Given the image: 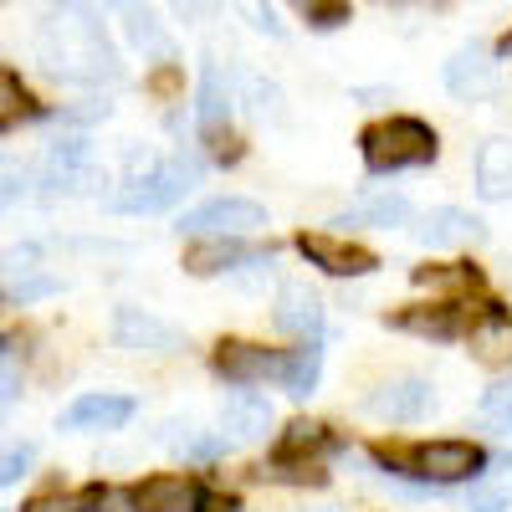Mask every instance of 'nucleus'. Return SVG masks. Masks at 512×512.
Masks as SVG:
<instances>
[{
    "mask_svg": "<svg viewBox=\"0 0 512 512\" xmlns=\"http://www.w3.org/2000/svg\"><path fill=\"white\" fill-rule=\"evenodd\" d=\"M364 410L374 420H390V425H415L436 410V384L420 379V374H400V379H384L364 395Z\"/></svg>",
    "mask_w": 512,
    "mask_h": 512,
    "instance_id": "423d86ee",
    "label": "nucleus"
},
{
    "mask_svg": "<svg viewBox=\"0 0 512 512\" xmlns=\"http://www.w3.org/2000/svg\"><path fill=\"white\" fill-rule=\"evenodd\" d=\"M297 251H303V262L328 272V277H369L379 267V256L344 241V236H328V231H303L297 236Z\"/></svg>",
    "mask_w": 512,
    "mask_h": 512,
    "instance_id": "0eeeda50",
    "label": "nucleus"
},
{
    "mask_svg": "<svg viewBox=\"0 0 512 512\" xmlns=\"http://www.w3.org/2000/svg\"><path fill=\"white\" fill-rule=\"evenodd\" d=\"M497 57H512V31H507V36L497 41Z\"/></svg>",
    "mask_w": 512,
    "mask_h": 512,
    "instance_id": "ea45409f",
    "label": "nucleus"
},
{
    "mask_svg": "<svg viewBox=\"0 0 512 512\" xmlns=\"http://www.w3.org/2000/svg\"><path fill=\"white\" fill-rule=\"evenodd\" d=\"M190 461H216L221 451H226V436H185V441H175Z\"/></svg>",
    "mask_w": 512,
    "mask_h": 512,
    "instance_id": "f704fd0d",
    "label": "nucleus"
},
{
    "mask_svg": "<svg viewBox=\"0 0 512 512\" xmlns=\"http://www.w3.org/2000/svg\"><path fill=\"white\" fill-rule=\"evenodd\" d=\"M303 512H338V507H303Z\"/></svg>",
    "mask_w": 512,
    "mask_h": 512,
    "instance_id": "a19ab883",
    "label": "nucleus"
},
{
    "mask_svg": "<svg viewBox=\"0 0 512 512\" xmlns=\"http://www.w3.org/2000/svg\"><path fill=\"white\" fill-rule=\"evenodd\" d=\"M512 507V492L502 487H472L466 492V512H507Z\"/></svg>",
    "mask_w": 512,
    "mask_h": 512,
    "instance_id": "72a5a7b5",
    "label": "nucleus"
},
{
    "mask_svg": "<svg viewBox=\"0 0 512 512\" xmlns=\"http://www.w3.org/2000/svg\"><path fill=\"white\" fill-rule=\"evenodd\" d=\"M379 466H395L400 477L431 482V487H456V482H477L487 472V451L477 441H425L410 456L379 451Z\"/></svg>",
    "mask_w": 512,
    "mask_h": 512,
    "instance_id": "7ed1b4c3",
    "label": "nucleus"
},
{
    "mask_svg": "<svg viewBox=\"0 0 512 512\" xmlns=\"http://www.w3.org/2000/svg\"><path fill=\"white\" fill-rule=\"evenodd\" d=\"M390 328H405V333H425V338H461L466 333V308L461 303H441V308H405L395 318H384Z\"/></svg>",
    "mask_w": 512,
    "mask_h": 512,
    "instance_id": "4be33fe9",
    "label": "nucleus"
},
{
    "mask_svg": "<svg viewBox=\"0 0 512 512\" xmlns=\"http://www.w3.org/2000/svg\"><path fill=\"white\" fill-rule=\"evenodd\" d=\"M277 364L282 354L262 349V344H246V338H221L216 354H210V369H216L226 384H262V379H277Z\"/></svg>",
    "mask_w": 512,
    "mask_h": 512,
    "instance_id": "1a4fd4ad",
    "label": "nucleus"
},
{
    "mask_svg": "<svg viewBox=\"0 0 512 512\" xmlns=\"http://www.w3.org/2000/svg\"><path fill=\"white\" fill-rule=\"evenodd\" d=\"M200 139H205V154L216 159V164H236V159L246 154V149H241V139L231 134V128H205Z\"/></svg>",
    "mask_w": 512,
    "mask_h": 512,
    "instance_id": "2f4dec72",
    "label": "nucleus"
},
{
    "mask_svg": "<svg viewBox=\"0 0 512 512\" xmlns=\"http://www.w3.org/2000/svg\"><path fill=\"white\" fill-rule=\"evenodd\" d=\"M328 446H333L328 425H318V420H292L287 431H282V441H277V466L303 461V456H318V451H328Z\"/></svg>",
    "mask_w": 512,
    "mask_h": 512,
    "instance_id": "b1692460",
    "label": "nucleus"
},
{
    "mask_svg": "<svg viewBox=\"0 0 512 512\" xmlns=\"http://www.w3.org/2000/svg\"><path fill=\"white\" fill-rule=\"evenodd\" d=\"M246 262H267V256L241 246V236H210V241L185 251V272L190 277H216V272H231V267H246Z\"/></svg>",
    "mask_w": 512,
    "mask_h": 512,
    "instance_id": "f3484780",
    "label": "nucleus"
},
{
    "mask_svg": "<svg viewBox=\"0 0 512 512\" xmlns=\"http://www.w3.org/2000/svg\"><path fill=\"white\" fill-rule=\"evenodd\" d=\"M272 323L282 333H297V338H318L323 333V303H318V292H308L303 282H282Z\"/></svg>",
    "mask_w": 512,
    "mask_h": 512,
    "instance_id": "a211bd4d",
    "label": "nucleus"
},
{
    "mask_svg": "<svg viewBox=\"0 0 512 512\" xmlns=\"http://www.w3.org/2000/svg\"><path fill=\"white\" fill-rule=\"evenodd\" d=\"M36 62L62 82H77V88H98V82L123 77V62L113 52V41H108L98 11H88V6H62V11L41 16Z\"/></svg>",
    "mask_w": 512,
    "mask_h": 512,
    "instance_id": "f257e3e1",
    "label": "nucleus"
},
{
    "mask_svg": "<svg viewBox=\"0 0 512 512\" xmlns=\"http://www.w3.org/2000/svg\"><path fill=\"white\" fill-rule=\"evenodd\" d=\"M446 93L461 103H482L497 93V52L487 47H461L446 62Z\"/></svg>",
    "mask_w": 512,
    "mask_h": 512,
    "instance_id": "9d476101",
    "label": "nucleus"
},
{
    "mask_svg": "<svg viewBox=\"0 0 512 512\" xmlns=\"http://www.w3.org/2000/svg\"><path fill=\"white\" fill-rule=\"evenodd\" d=\"M262 226H267V205H256L246 195H216L180 216L185 236H251Z\"/></svg>",
    "mask_w": 512,
    "mask_h": 512,
    "instance_id": "39448f33",
    "label": "nucleus"
},
{
    "mask_svg": "<svg viewBox=\"0 0 512 512\" xmlns=\"http://www.w3.org/2000/svg\"><path fill=\"white\" fill-rule=\"evenodd\" d=\"M11 400H16V374H11L6 364H0V410H6Z\"/></svg>",
    "mask_w": 512,
    "mask_h": 512,
    "instance_id": "4c0bfd02",
    "label": "nucleus"
},
{
    "mask_svg": "<svg viewBox=\"0 0 512 512\" xmlns=\"http://www.w3.org/2000/svg\"><path fill=\"white\" fill-rule=\"evenodd\" d=\"M113 344L128 349V354H180L185 333L175 323L144 313V308H118L113 313Z\"/></svg>",
    "mask_w": 512,
    "mask_h": 512,
    "instance_id": "6e6552de",
    "label": "nucleus"
},
{
    "mask_svg": "<svg viewBox=\"0 0 512 512\" xmlns=\"http://www.w3.org/2000/svg\"><path fill=\"white\" fill-rule=\"evenodd\" d=\"M466 338L482 364H507L512 359V313L502 303H482L477 318H466Z\"/></svg>",
    "mask_w": 512,
    "mask_h": 512,
    "instance_id": "2eb2a0df",
    "label": "nucleus"
},
{
    "mask_svg": "<svg viewBox=\"0 0 512 512\" xmlns=\"http://www.w3.org/2000/svg\"><path fill=\"white\" fill-rule=\"evenodd\" d=\"M277 379H282V390L292 400H308L318 390V379H323V333L318 338H303L297 349H287L282 364H277Z\"/></svg>",
    "mask_w": 512,
    "mask_h": 512,
    "instance_id": "aec40b11",
    "label": "nucleus"
},
{
    "mask_svg": "<svg viewBox=\"0 0 512 512\" xmlns=\"http://www.w3.org/2000/svg\"><path fill=\"white\" fill-rule=\"evenodd\" d=\"M226 118H231V88H226L221 67L210 62V67H205V77H200V103H195V123H200V134H205V128H226Z\"/></svg>",
    "mask_w": 512,
    "mask_h": 512,
    "instance_id": "393cba45",
    "label": "nucleus"
},
{
    "mask_svg": "<svg viewBox=\"0 0 512 512\" xmlns=\"http://www.w3.org/2000/svg\"><path fill=\"white\" fill-rule=\"evenodd\" d=\"M16 195H21V185H16V180H0V210H6Z\"/></svg>",
    "mask_w": 512,
    "mask_h": 512,
    "instance_id": "58836bf2",
    "label": "nucleus"
},
{
    "mask_svg": "<svg viewBox=\"0 0 512 512\" xmlns=\"http://www.w3.org/2000/svg\"><path fill=\"white\" fill-rule=\"evenodd\" d=\"M195 477H180V472H159V477H144L134 492H128V507L134 512H190L195 507Z\"/></svg>",
    "mask_w": 512,
    "mask_h": 512,
    "instance_id": "4468645a",
    "label": "nucleus"
},
{
    "mask_svg": "<svg viewBox=\"0 0 512 512\" xmlns=\"http://www.w3.org/2000/svg\"><path fill=\"white\" fill-rule=\"evenodd\" d=\"M221 420H226V431H231L236 441H262V436L272 431V400H267V395H256V390H246V384H241L236 395H226Z\"/></svg>",
    "mask_w": 512,
    "mask_h": 512,
    "instance_id": "412c9836",
    "label": "nucleus"
},
{
    "mask_svg": "<svg viewBox=\"0 0 512 512\" xmlns=\"http://www.w3.org/2000/svg\"><path fill=\"white\" fill-rule=\"evenodd\" d=\"M482 415H487V420H497V425H507V431H512V374H507V379H497V384H487V390H482Z\"/></svg>",
    "mask_w": 512,
    "mask_h": 512,
    "instance_id": "7c9ffc66",
    "label": "nucleus"
},
{
    "mask_svg": "<svg viewBox=\"0 0 512 512\" xmlns=\"http://www.w3.org/2000/svg\"><path fill=\"white\" fill-rule=\"evenodd\" d=\"M415 287H431V292H477L482 272L477 267H415L410 272Z\"/></svg>",
    "mask_w": 512,
    "mask_h": 512,
    "instance_id": "bb28decb",
    "label": "nucleus"
},
{
    "mask_svg": "<svg viewBox=\"0 0 512 512\" xmlns=\"http://www.w3.org/2000/svg\"><path fill=\"white\" fill-rule=\"evenodd\" d=\"M487 231H482V221L477 216H466V210H456V205H436L431 216H425L420 226H415V241L420 246H472V241H482Z\"/></svg>",
    "mask_w": 512,
    "mask_h": 512,
    "instance_id": "6ab92c4d",
    "label": "nucleus"
},
{
    "mask_svg": "<svg viewBox=\"0 0 512 512\" xmlns=\"http://www.w3.org/2000/svg\"><path fill=\"white\" fill-rule=\"evenodd\" d=\"M113 16L123 21V36L149 57V62H175V36L164 31V21L154 16L149 0H108Z\"/></svg>",
    "mask_w": 512,
    "mask_h": 512,
    "instance_id": "9b49d317",
    "label": "nucleus"
},
{
    "mask_svg": "<svg viewBox=\"0 0 512 512\" xmlns=\"http://www.w3.org/2000/svg\"><path fill=\"white\" fill-rule=\"evenodd\" d=\"M477 195L482 200H512V139H487L477 149Z\"/></svg>",
    "mask_w": 512,
    "mask_h": 512,
    "instance_id": "5701e85b",
    "label": "nucleus"
},
{
    "mask_svg": "<svg viewBox=\"0 0 512 512\" xmlns=\"http://www.w3.org/2000/svg\"><path fill=\"white\" fill-rule=\"evenodd\" d=\"M200 175H205V164L195 154H175V159H164V164H154V169L128 180L113 195V210H123V216H154V210H169L200 185Z\"/></svg>",
    "mask_w": 512,
    "mask_h": 512,
    "instance_id": "20e7f679",
    "label": "nucleus"
},
{
    "mask_svg": "<svg viewBox=\"0 0 512 512\" xmlns=\"http://www.w3.org/2000/svg\"><path fill=\"white\" fill-rule=\"evenodd\" d=\"M108 497V487H82V492H41L31 502H21V512H98Z\"/></svg>",
    "mask_w": 512,
    "mask_h": 512,
    "instance_id": "a878e982",
    "label": "nucleus"
},
{
    "mask_svg": "<svg viewBox=\"0 0 512 512\" xmlns=\"http://www.w3.org/2000/svg\"><path fill=\"white\" fill-rule=\"evenodd\" d=\"M134 400L128 395H82V400H72L67 410H62V420H57V431H118V425H128L134 420Z\"/></svg>",
    "mask_w": 512,
    "mask_h": 512,
    "instance_id": "f8f14e48",
    "label": "nucleus"
},
{
    "mask_svg": "<svg viewBox=\"0 0 512 512\" xmlns=\"http://www.w3.org/2000/svg\"><path fill=\"white\" fill-rule=\"evenodd\" d=\"M415 221V205L395 190H374V195H359L354 205H344L328 226H374V231H395V226H410Z\"/></svg>",
    "mask_w": 512,
    "mask_h": 512,
    "instance_id": "ddd939ff",
    "label": "nucleus"
},
{
    "mask_svg": "<svg viewBox=\"0 0 512 512\" xmlns=\"http://www.w3.org/2000/svg\"><path fill=\"white\" fill-rule=\"evenodd\" d=\"M292 11L318 31H333V26L349 21V0H292Z\"/></svg>",
    "mask_w": 512,
    "mask_h": 512,
    "instance_id": "c85d7f7f",
    "label": "nucleus"
},
{
    "mask_svg": "<svg viewBox=\"0 0 512 512\" xmlns=\"http://www.w3.org/2000/svg\"><path fill=\"white\" fill-rule=\"evenodd\" d=\"M175 11H180L185 21H205L210 11H216V0H175Z\"/></svg>",
    "mask_w": 512,
    "mask_h": 512,
    "instance_id": "e433bc0d",
    "label": "nucleus"
},
{
    "mask_svg": "<svg viewBox=\"0 0 512 512\" xmlns=\"http://www.w3.org/2000/svg\"><path fill=\"white\" fill-rule=\"evenodd\" d=\"M31 113H36V108H31V93L21 88V77L0 67V134H6V128H16L21 118H31Z\"/></svg>",
    "mask_w": 512,
    "mask_h": 512,
    "instance_id": "cd10ccee",
    "label": "nucleus"
},
{
    "mask_svg": "<svg viewBox=\"0 0 512 512\" xmlns=\"http://www.w3.org/2000/svg\"><path fill=\"white\" fill-rule=\"evenodd\" d=\"M359 154L369 175H400V169H420L441 154V139L425 118H379L359 134Z\"/></svg>",
    "mask_w": 512,
    "mask_h": 512,
    "instance_id": "f03ea898",
    "label": "nucleus"
},
{
    "mask_svg": "<svg viewBox=\"0 0 512 512\" xmlns=\"http://www.w3.org/2000/svg\"><path fill=\"white\" fill-rule=\"evenodd\" d=\"M62 282L57 277H41V272H21V277H6V303H36V297H52Z\"/></svg>",
    "mask_w": 512,
    "mask_h": 512,
    "instance_id": "c756f323",
    "label": "nucleus"
},
{
    "mask_svg": "<svg viewBox=\"0 0 512 512\" xmlns=\"http://www.w3.org/2000/svg\"><path fill=\"white\" fill-rule=\"evenodd\" d=\"M36 461L31 446H11V451H0V487H16L26 477V466Z\"/></svg>",
    "mask_w": 512,
    "mask_h": 512,
    "instance_id": "473e14b6",
    "label": "nucleus"
},
{
    "mask_svg": "<svg viewBox=\"0 0 512 512\" xmlns=\"http://www.w3.org/2000/svg\"><path fill=\"white\" fill-rule=\"evenodd\" d=\"M0 354H6V338H0Z\"/></svg>",
    "mask_w": 512,
    "mask_h": 512,
    "instance_id": "79ce46f5",
    "label": "nucleus"
},
{
    "mask_svg": "<svg viewBox=\"0 0 512 512\" xmlns=\"http://www.w3.org/2000/svg\"><path fill=\"white\" fill-rule=\"evenodd\" d=\"M88 175H93L88 139H57L47 149V159H41V185H47V190H77Z\"/></svg>",
    "mask_w": 512,
    "mask_h": 512,
    "instance_id": "dca6fc26",
    "label": "nucleus"
},
{
    "mask_svg": "<svg viewBox=\"0 0 512 512\" xmlns=\"http://www.w3.org/2000/svg\"><path fill=\"white\" fill-rule=\"evenodd\" d=\"M190 512H236V497L210 492V487H195V507H190Z\"/></svg>",
    "mask_w": 512,
    "mask_h": 512,
    "instance_id": "c9c22d12",
    "label": "nucleus"
}]
</instances>
